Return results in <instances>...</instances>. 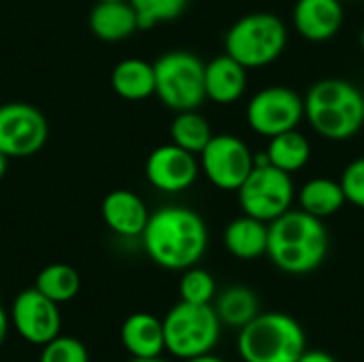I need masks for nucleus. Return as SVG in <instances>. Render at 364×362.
I'll return each mask as SVG.
<instances>
[{
  "label": "nucleus",
  "instance_id": "1",
  "mask_svg": "<svg viewBox=\"0 0 364 362\" xmlns=\"http://www.w3.org/2000/svg\"><path fill=\"white\" fill-rule=\"evenodd\" d=\"M141 239L147 256L158 267L186 271L205 256L209 233L205 220L194 209L168 205L149 215Z\"/></svg>",
  "mask_w": 364,
  "mask_h": 362
},
{
  "label": "nucleus",
  "instance_id": "2",
  "mask_svg": "<svg viewBox=\"0 0 364 362\" xmlns=\"http://www.w3.org/2000/svg\"><path fill=\"white\" fill-rule=\"evenodd\" d=\"M331 237L324 222L303 209H290L269 224L267 256L290 275L316 271L328 256Z\"/></svg>",
  "mask_w": 364,
  "mask_h": 362
},
{
  "label": "nucleus",
  "instance_id": "3",
  "mask_svg": "<svg viewBox=\"0 0 364 362\" xmlns=\"http://www.w3.org/2000/svg\"><path fill=\"white\" fill-rule=\"evenodd\" d=\"M305 117L328 141H348L364 126V94L350 81L322 79L305 96Z\"/></svg>",
  "mask_w": 364,
  "mask_h": 362
},
{
  "label": "nucleus",
  "instance_id": "4",
  "mask_svg": "<svg viewBox=\"0 0 364 362\" xmlns=\"http://www.w3.org/2000/svg\"><path fill=\"white\" fill-rule=\"evenodd\" d=\"M237 350L245 362H296L307 350V339L292 316L267 312L239 331Z\"/></svg>",
  "mask_w": 364,
  "mask_h": 362
},
{
  "label": "nucleus",
  "instance_id": "5",
  "mask_svg": "<svg viewBox=\"0 0 364 362\" xmlns=\"http://www.w3.org/2000/svg\"><path fill=\"white\" fill-rule=\"evenodd\" d=\"M288 30L273 13H250L237 19L226 32V53L247 70L273 64L286 49Z\"/></svg>",
  "mask_w": 364,
  "mask_h": 362
},
{
  "label": "nucleus",
  "instance_id": "6",
  "mask_svg": "<svg viewBox=\"0 0 364 362\" xmlns=\"http://www.w3.org/2000/svg\"><path fill=\"white\" fill-rule=\"evenodd\" d=\"M162 324L166 350L181 361L209 354L222 331V322L211 305H192L186 301H179Z\"/></svg>",
  "mask_w": 364,
  "mask_h": 362
},
{
  "label": "nucleus",
  "instance_id": "7",
  "mask_svg": "<svg viewBox=\"0 0 364 362\" xmlns=\"http://www.w3.org/2000/svg\"><path fill=\"white\" fill-rule=\"evenodd\" d=\"M156 96L173 109H198L207 98L205 92V62L190 51H166L154 62Z\"/></svg>",
  "mask_w": 364,
  "mask_h": 362
},
{
  "label": "nucleus",
  "instance_id": "8",
  "mask_svg": "<svg viewBox=\"0 0 364 362\" xmlns=\"http://www.w3.org/2000/svg\"><path fill=\"white\" fill-rule=\"evenodd\" d=\"M237 194L245 215L271 224L292 209L294 183L290 173L273 164H254V171L237 190Z\"/></svg>",
  "mask_w": 364,
  "mask_h": 362
},
{
  "label": "nucleus",
  "instance_id": "9",
  "mask_svg": "<svg viewBox=\"0 0 364 362\" xmlns=\"http://www.w3.org/2000/svg\"><path fill=\"white\" fill-rule=\"evenodd\" d=\"M245 117L256 134L273 139L299 128L305 117V98L288 85H269L252 96Z\"/></svg>",
  "mask_w": 364,
  "mask_h": 362
},
{
  "label": "nucleus",
  "instance_id": "10",
  "mask_svg": "<svg viewBox=\"0 0 364 362\" xmlns=\"http://www.w3.org/2000/svg\"><path fill=\"white\" fill-rule=\"evenodd\" d=\"M198 158L205 177L215 188L228 192H237L254 171L252 149L235 134H213Z\"/></svg>",
  "mask_w": 364,
  "mask_h": 362
},
{
  "label": "nucleus",
  "instance_id": "11",
  "mask_svg": "<svg viewBox=\"0 0 364 362\" xmlns=\"http://www.w3.org/2000/svg\"><path fill=\"white\" fill-rule=\"evenodd\" d=\"M49 139L47 117L28 102L0 105V151L9 158H30Z\"/></svg>",
  "mask_w": 364,
  "mask_h": 362
},
{
  "label": "nucleus",
  "instance_id": "12",
  "mask_svg": "<svg viewBox=\"0 0 364 362\" xmlns=\"http://www.w3.org/2000/svg\"><path fill=\"white\" fill-rule=\"evenodd\" d=\"M11 320L21 339L34 346H45L60 335L62 318L58 303L47 299L41 290H21L11 307Z\"/></svg>",
  "mask_w": 364,
  "mask_h": 362
},
{
  "label": "nucleus",
  "instance_id": "13",
  "mask_svg": "<svg viewBox=\"0 0 364 362\" xmlns=\"http://www.w3.org/2000/svg\"><path fill=\"white\" fill-rule=\"evenodd\" d=\"M200 173V162L196 160V154H190L188 149L168 143L156 147L145 162V177L147 181L166 194H177L188 190Z\"/></svg>",
  "mask_w": 364,
  "mask_h": 362
},
{
  "label": "nucleus",
  "instance_id": "14",
  "mask_svg": "<svg viewBox=\"0 0 364 362\" xmlns=\"http://www.w3.org/2000/svg\"><path fill=\"white\" fill-rule=\"evenodd\" d=\"M292 19L305 41L324 43L341 30L343 4L341 0H299Z\"/></svg>",
  "mask_w": 364,
  "mask_h": 362
},
{
  "label": "nucleus",
  "instance_id": "15",
  "mask_svg": "<svg viewBox=\"0 0 364 362\" xmlns=\"http://www.w3.org/2000/svg\"><path fill=\"white\" fill-rule=\"evenodd\" d=\"M100 213L105 224L119 237H141L151 215L143 198L130 190L109 192L102 198Z\"/></svg>",
  "mask_w": 364,
  "mask_h": 362
},
{
  "label": "nucleus",
  "instance_id": "16",
  "mask_svg": "<svg viewBox=\"0 0 364 362\" xmlns=\"http://www.w3.org/2000/svg\"><path fill=\"white\" fill-rule=\"evenodd\" d=\"M90 30L105 43H119L130 38L141 28L130 0H107L96 2L90 11Z\"/></svg>",
  "mask_w": 364,
  "mask_h": 362
},
{
  "label": "nucleus",
  "instance_id": "17",
  "mask_svg": "<svg viewBox=\"0 0 364 362\" xmlns=\"http://www.w3.org/2000/svg\"><path fill=\"white\" fill-rule=\"evenodd\" d=\"M247 87V68L232 55L224 53L205 64V92L218 105L237 102Z\"/></svg>",
  "mask_w": 364,
  "mask_h": 362
},
{
  "label": "nucleus",
  "instance_id": "18",
  "mask_svg": "<svg viewBox=\"0 0 364 362\" xmlns=\"http://www.w3.org/2000/svg\"><path fill=\"white\" fill-rule=\"evenodd\" d=\"M122 344L132 358H156L166 350L164 324L154 314H132L122 324Z\"/></svg>",
  "mask_w": 364,
  "mask_h": 362
},
{
  "label": "nucleus",
  "instance_id": "19",
  "mask_svg": "<svg viewBox=\"0 0 364 362\" xmlns=\"http://www.w3.org/2000/svg\"><path fill=\"white\" fill-rule=\"evenodd\" d=\"M224 245L239 260H256L267 254L269 224L243 213L226 226Z\"/></svg>",
  "mask_w": 364,
  "mask_h": 362
},
{
  "label": "nucleus",
  "instance_id": "20",
  "mask_svg": "<svg viewBox=\"0 0 364 362\" xmlns=\"http://www.w3.org/2000/svg\"><path fill=\"white\" fill-rule=\"evenodd\" d=\"M111 87L124 100H145L156 94L154 64L141 58H126L111 70Z\"/></svg>",
  "mask_w": 364,
  "mask_h": 362
},
{
  "label": "nucleus",
  "instance_id": "21",
  "mask_svg": "<svg viewBox=\"0 0 364 362\" xmlns=\"http://www.w3.org/2000/svg\"><path fill=\"white\" fill-rule=\"evenodd\" d=\"M348 203L346 192L341 188V181L328 179V177H316L309 179L299 190V205L303 211L324 220L328 215H335L343 205Z\"/></svg>",
  "mask_w": 364,
  "mask_h": 362
},
{
  "label": "nucleus",
  "instance_id": "22",
  "mask_svg": "<svg viewBox=\"0 0 364 362\" xmlns=\"http://www.w3.org/2000/svg\"><path fill=\"white\" fill-rule=\"evenodd\" d=\"M215 314L224 326L230 329H243L250 324L258 314H260V303L258 297L252 288L247 286H230L218 297L215 303Z\"/></svg>",
  "mask_w": 364,
  "mask_h": 362
},
{
  "label": "nucleus",
  "instance_id": "23",
  "mask_svg": "<svg viewBox=\"0 0 364 362\" xmlns=\"http://www.w3.org/2000/svg\"><path fill=\"white\" fill-rule=\"evenodd\" d=\"M267 156L273 166L292 175L309 162L311 143L303 132H299L294 128V130H288V132H282V134L269 139Z\"/></svg>",
  "mask_w": 364,
  "mask_h": 362
},
{
  "label": "nucleus",
  "instance_id": "24",
  "mask_svg": "<svg viewBox=\"0 0 364 362\" xmlns=\"http://www.w3.org/2000/svg\"><path fill=\"white\" fill-rule=\"evenodd\" d=\"M211 139H213V130H211L207 117H203L196 109L179 111L175 115V119L171 124V141L175 145L198 156Z\"/></svg>",
  "mask_w": 364,
  "mask_h": 362
},
{
  "label": "nucleus",
  "instance_id": "25",
  "mask_svg": "<svg viewBox=\"0 0 364 362\" xmlns=\"http://www.w3.org/2000/svg\"><path fill=\"white\" fill-rule=\"evenodd\" d=\"M34 288L60 305V303H68L77 297V292L81 288V277L70 265L53 262L36 275Z\"/></svg>",
  "mask_w": 364,
  "mask_h": 362
},
{
  "label": "nucleus",
  "instance_id": "26",
  "mask_svg": "<svg viewBox=\"0 0 364 362\" xmlns=\"http://www.w3.org/2000/svg\"><path fill=\"white\" fill-rule=\"evenodd\" d=\"M188 2L190 0H130L136 11L141 30H149L154 26L177 19L186 11Z\"/></svg>",
  "mask_w": 364,
  "mask_h": 362
},
{
  "label": "nucleus",
  "instance_id": "27",
  "mask_svg": "<svg viewBox=\"0 0 364 362\" xmlns=\"http://www.w3.org/2000/svg\"><path fill=\"white\" fill-rule=\"evenodd\" d=\"M179 297L192 305H211L215 299V280L209 271L190 267L183 271L179 282Z\"/></svg>",
  "mask_w": 364,
  "mask_h": 362
},
{
  "label": "nucleus",
  "instance_id": "28",
  "mask_svg": "<svg viewBox=\"0 0 364 362\" xmlns=\"http://www.w3.org/2000/svg\"><path fill=\"white\" fill-rule=\"evenodd\" d=\"M38 362H90V354L79 339L58 335L43 346Z\"/></svg>",
  "mask_w": 364,
  "mask_h": 362
},
{
  "label": "nucleus",
  "instance_id": "29",
  "mask_svg": "<svg viewBox=\"0 0 364 362\" xmlns=\"http://www.w3.org/2000/svg\"><path fill=\"white\" fill-rule=\"evenodd\" d=\"M339 181H341L348 203L358 209H364V156L346 166Z\"/></svg>",
  "mask_w": 364,
  "mask_h": 362
},
{
  "label": "nucleus",
  "instance_id": "30",
  "mask_svg": "<svg viewBox=\"0 0 364 362\" xmlns=\"http://www.w3.org/2000/svg\"><path fill=\"white\" fill-rule=\"evenodd\" d=\"M296 362H337L331 354L322 352V350H305V354Z\"/></svg>",
  "mask_w": 364,
  "mask_h": 362
},
{
  "label": "nucleus",
  "instance_id": "31",
  "mask_svg": "<svg viewBox=\"0 0 364 362\" xmlns=\"http://www.w3.org/2000/svg\"><path fill=\"white\" fill-rule=\"evenodd\" d=\"M6 335H9V316L2 309V305H0V348H2V344L6 339Z\"/></svg>",
  "mask_w": 364,
  "mask_h": 362
},
{
  "label": "nucleus",
  "instance_id": "32",
  "mask_svg": "<svg viewBox=\"0 0 364 362\" xmlns=\"http://www.w3.org/2000/svg\"><path fill=\"white\" fill-rule=\"evenodd\" d=\"M183 362H224L222 358H218V356H213L211 352L209 354H200V356H194V358H188V361Z\"/></svg>",
  "mask_w": 364,
  "mask_h": 362
},
{
  "label": "nucleus",
  "instance_id": "33",
  "mask_svg": "<svg viewBox=\"0 0 364 362\" xmlns=\"http://www.w3.org/2000/svg\"><path fill=\"white\" fill-rule=\"evenodd\" d=\"M6 169H9V156H4V154L0 151V179L6 175Z\"/></svg>",
  "mask_w": 364,
  "mask_h": 362
},
{
  "label": "nucleus",
  "instance_id": "34",
  "mask_svg": "<svg viewBox=\"0 0 364 362\" xmlns=\"http://www.w3.org/2000/svg\"><path fill=\"white\" fill-rule=\"evenodd\" d=\"M130 362H166V361H162L160 356H156V358H132Z\"/></svg>",
  "mask_w": 364,
  "mask_h": 362
},
{
  "label": "nucleus",
  "instance_id": "35",
  "mask_svg": "<svg viewBox=\"0 0 364 362\" xmlns=\"http://www.w3.org/2000/svg\"><path fill=\"white\" fill-rule=\"evenodd\" d=\"M360 45L364 47V26H363V30H360Z\"/></svg>",
  "mask_w": 364,
  "mask_h": 362
},
{
  "label": "nucleus",
  "instance_id": "36",
  "mask_svg": "<svg viewBox=\"0 0 364 362\" xmlns=\"http://www.w3.org/2000/svg\"><path fill=\"white\" fill-rule=\"evenodd\" d=\"M96 2H107V0H96Z\"/></svg>",
  "mask_w": 364,
  "mask_h": 362
}]
</instances>
